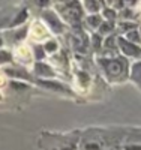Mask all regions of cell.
I'll return each instance as SVG.
<instances>
[{"label":"cell","instance_id":"1","mask_svg":"<svg viewBox=\"0 0 141 150\" xmlns=\"http://www.w3.org/2000/svg\"><path fill=\"white\" fill-rule=\"evenodd\" d=\"M99 65L104 69L105 75L110 80H120L126 75L128 71V60L123 57H114V59H99Z\"/></svg>","mask_w":141,"mask_h":150},{"label":"cell","instance_id":"2","mask_svg":"<svg viewBox=\"0 0 141 150\" xmlns=\"http://www.w3.org/2000/svg\"><path fill=\"white\" fill-rule=\"evenodd\" d=\"M60 14L63 15L68 23H72V24H77L80 23L81 17H83V11H81V6L80 3H60Z\"/></svg>","mask_w":141,"mask_h":150},{"label":"cell","instance_id":"3","mask_svg":"<svg viewBox=\"0 0 141 150\" xmlns=\"http://www.w3.org/2000/svg\"><path fill=\"white\" fill-rule=\"evenodd\" d=\"M42 18L45 20V24H47V26L53 30L54 33H62V32H63V23L60 21L59 15L56 14L54 11H51V9L44 11Z\"/></svg>","mask_w":141,"mask_h":150},{"label":"cell","instance_id":"4","mask_svg":"<svg viewBox=\"0 0 141 150\" xmlns=\"http://www.w3.org/2000/svg\"><path fill=\"white\" fill-rule=\"evenodd\" d=\"M117 45L120 47V50L126 54V56H131V57H140L141 56V48L129 41H126L125 38H117Z\"/></svg>","mask_w":141,"mask_h":150},{"label":"cell","instance_id":"5","mask_svg":"<svg viewBox=\"0 0 141 150\" xmlns=\"http://www.w3.org/2000/svg\"><path fill=\"white\" fill-rule=\"evenodd\" d=\"M35 74L39 77H54V71L45 63H36L35 65Z\"/></svg>","mask_w":141,"mask_h":150},{"label":"cell","instance_id":"6","mask_svg":"<svg viewBox=\"0 0 141 150\" xmlns=\"http://www.w3.org/2000/svg\"><path fill=\"white\" fill-rule=\"evenodd\" d=\"M131 78L141 87V62H137V63L132 65V68H131Z\"/></svg>","mask_w":141,"mask_h":150},{"label":"cell","instance_id":"7","mask_svg":"<svg viewBox=\"0 0 141 150\" xmlns=\"http://www.w3.org/2000/svg\"><path fill=\"white\" fill-rule=\"evenodd\" d=\"M8 75H11V77H18V78H24V80H30V75L26 72L24 69H5Z\"/></svg>","mask_w":141,"mask_h":150},{"label":"cell","instance_id":"8","mask_svg":"<svg viewBox=\"0 0 141 150\" xmlns=\"http://www.w3.org/2000/svg\"><path fill=\"white\" fill-rule=\"evenodd\" d=\"M102 23H104V21H102L101 15H98V14L87 17V24H89V27H92V29H99Z\"/></svg>","mask_w":141,"mask_h":150},{"label":"cell","instance_id":"9","mask_svg":"<svg viewBox=\"0 0 141 150\" xmlns=\"http://www.w3.org/2000/svg\"><path fill=\"white\" fill-rule=\"evenodd\" d=\"M125 39L137 45V44H141V35H140L137 30H131V32H128V33H126Z\"/></svg>","mask_w":141,"mask_h":150},{"label":"cell","instance_id":"10","mask_svg":"<svg viewBox=\"0 0 141 150\" xmlns=\"http://www.w3.org/2000/svg\"><path fill=\"white\" fill-rule=\"evenodd\" d=\"M114 30V23L107 21V23H102L101 27H99V35H105V33H111Z\"/></svg>","mask_w":141,"mask_h":150},{"label":"cell","instance_id":"11","mask_svg":"<svg viewBox=\"0 0 141 150\" xmlns=\"http://www.w3.org/2000/svg\"><path fill=\"white\" fill-rule=\"evenodd\" d=\"M83 6H84L89 12H93V14H95V12H98V11H99L101 3H99V2H84V3H83Z\"/></svg>","mask_w":141,"mask_h":150},{"label":"cell","instance_id":"12","mask_svg":"<svg viewBox=\"0 0 141 150\" xmlns=\"http://www.w3.org/2000/svg\"><path fill=\"white\" fill-rule=\"evenodd\" d=\"M39 83H41L42 86H45V87H50V89H56V90H66L62 84H59V83H56V81H39Z\"/></svg>","mask_w":141,"mask_h":150},{"label":"cell","instance_id":"13","mask_svg":"<svg viewBox=\"0 0 141 150\" xmlns=\"http://www.w3.org/2000/svg\"><path fill=\"white\" fill-rule=\"evenodd\" d=\"M57 48H59V45H57L54 41H48V42L44 45V51H45V53H56Z\"/></svg>","mask_w":141,"mask_h":150},{"label":"cell","instance_id":"14","mask_svg":"<svg viewBox=\"0 0 141 150\" xmlns=\"http://www.w3.org/2000/svg\"><path fill=\"white\" fill-rule=\"evenodd\" d=\"M104 17L107 18V21H114L116 20V17H117V12L114 11V9H110V8H107V9H104Z\"/></svg>","mask_w":141,"mask_h":150},{"label":"cell","instance_id":"15","mask_svg":"<svg viewBox=\"0 0 141 150\" xmlns=\"http://www.w3.org/2000/svg\"><path fill=\"white\" fill-rule=\"evenodd\" d=\"M11 54L8 51H5V50H0V65L3 63H8V62H11Z\"/></svg>","mask_w":141,"mask_h":150},{"label":"cell","instance_id":"16","mask_svg":"<svg viewBox=\"0 0 141 150\" xmlns=\"http://www.w3.org/2000/svg\"><path fill=\"white\" fill-rule=\"evenodd\" d=\"M134 27H135V23H129V21H125V23H122L119 26L120 30H128V32H131V29H134Z\"/></svg>","mask_w":141,"mask_h":150},{"label":"cell","instance_id":"17","mask_svg":"<svg viewBox=\"0 0 141 150\" xmlns=\"http://www.w3.org/2000/svg\"><path fill=\"white\" fill-rule=\"evenodd\" d=\"M35 53H36V57L35 59H38V60H41V59H44V47H39V45H36L35 47Z\"/></svg>","mask_w":141,"mask_h":150},{"label":"cell","instance_id":"18","mask_svg":"<svg viewBox=\"0 0 141 150\" xmlns=\"http://www.w3.org/2000/svg\"><path fill=\"white\" fill-rule=\"evenodd\" d=\"M125 150H141V144L140 146H135V144H131V146H126Z\"/></svg>","mask_w":141,"mask_h":150},{"label":"cell","instance_id":"19","mask_svg":"<svg viewBox=\"0 0 141 150\" xmlns=\"http://www.w3.org/2000/svg\"><path fill=\"white\" fill-rule=\"evenodd\" d=\"M3 45V39H2V36H0V47Z\"/></svg>","mask_w":141,"mask_h":150}]
</instances>
